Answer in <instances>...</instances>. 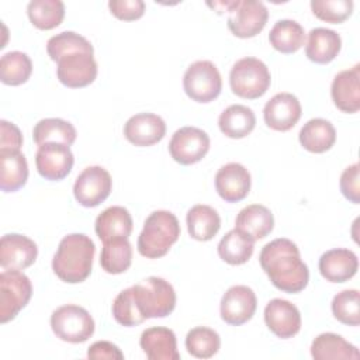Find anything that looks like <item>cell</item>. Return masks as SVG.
Here are the masks:
<instances>
[{
    "mask_svg": "<svg viewBox=\"0 0 360 360\" xmlns=\"http://www.w3.org/2000/svg\"><path fill=\"white\" fill-rule=\"evenodd\" d=\"M259 262L271 284L280 291L295 294L302 291L309 281V270L301 260L298 246L287 238L266 243Z\"/></svg>",
    "mask_w": 360,
    "mask_h": 360,
    "instance_id": "1",
    "label": "cell"
},
{
    "mask_svg": "<svg viewBox=\"0 0 360 360\" xmlns=\"http://www.w3.org/2000/svg\"><path fill=\"white\" fill-rule=\"evenodd\" d=\"M94 253V242L87 235L69 233L59 242L52 259V270L65 283H83L91 273Z\"/></svg>",
    "mask_w": 360,
    "mask_h": 360,
    "instance_id": "2",
    "label": "cell"
},
{
    "mask_svg": "<svg viewBox=\"0 0 360 360\" xmlns=\"http://www.w3.org/2000/svg\"><path fill=\"white\" fill-rule=\"evenodd\" d=\"M180 236L177 217L166 210L149 214L138 236V252L146 259L163 257Z\"/></svg>",
    "mask_w": 360,
    "mask_h": 360,
    "instance_id": "3",
    "label": "cell"
},
{
    "mask_svg": "<svg viewBox=\"0 0 360 360\" xmlns=\"http://www.w3.org/2000/svg\"><path fill=\"white\" fill-rule=\"evenodd\" d=\"M128 292L136 314L143 322L150 318H165L176 307L174 288L162 277L150 276L128 287Z\"/></svg>",
    "mask_w": 360,
    "mask_h": 360,
    "instance_id": "4",
    "label": "cell"
},
{
    "mask_svg": "<svg viewBox=\"0 0 360 360\" xmlns=\"http://www.w3.org/2000/svg\"><path fill=\"white\" fill-rule=\"evenodd\" d=\"M271 75L264 62L246 56L236 60L229 72V86L233 94L255 100L262 97L270 87Z\"/></svg>",
    "mask_w": 360,
    "mask_h": 360,
    "instance_id": "5",
    "label": "cell"
},
{
    "mask_svg": "<svg viewBox=\"0 0 360 360\" xmlns=\"http://www.w3.org/2000/svg\"><path fill=\"white\" fill-rule=\"evenodd\" d=\"M51 328L56 338L63 342L83 343L93 336L96 325L86 308L66 304L52 312Z\"/></svg>",
    "mask_w": 360,
    "mask_h": 360,
    "instance_id": "6",
    "label": "cell"
},
{
    "mask_svg": "<svg viewBox=\"0 0 360 360\" xmlns=\"http://www.w3.org/2000/svg\"><path fill=\"white\" fill-rule=\"evenodd\" d=\"M183 89L191 100L210 103L222 90L221 73L211 60H195L184 72Z\"/></svg>",
    "mask_w": 360,
    "mask_h": 360,
    "instance_id": "7",
    "label": "cell"
},
{
    "mask_svg": "<svg viewBox=\"0 0 360 360\" xmlns=\"http://www.w3.org/2000/svg\"><path fill=\"white\" fill-rule=\"evenodd\" d=\"M32 295L31 280L21 270L0 273V322L13 321Z\"/></svg>",
    "mask_w": 360,
    "mask_h": 360,
    "instance_id": "8",
    "label": "cell"
},
{
    "mask_svg": "<svg viewBox=\"0 0 360 360\" xmlns=\"http://www.w3.org/2000/svg\"><path fill=\"white\" fill-rule=\"evenodd\" d=\"M228 13L226 25L238 38L256 37L264 28L269 18L267 7L257 0H235L233 7Z\"/></svg>",
    "mask_w": 360,
    "mask_h": 360,
    "instance_id": "9",
    "label": "cell"
},
{
    "mask_svg": "<svg viewBox=\"0 0 360 360\" xmlns=\"http://www.w3.org/2000/svg\"><path fill=\"white\" fill-rule=\"evenodd\" d=\"M111 188L112 179L110 173L101 166H89L76 177L73 195L80 205L93 208L107 200Z\"/></svg>",
    "mask_w": 360,
    "mask_h": 360,
    "instance_id": "10",
    "label": "cell"
},
{
    "mask_svg": "<svg viewBox=\"0 0 360 360\" xmlns=\"http://www.w3.org/2000/svg\"><path fill=\"white\" fill-rule=\"evenodd\" d=\"M210 150V136L197 127H183L177 129L169 142V152L173 160L180 165H194Z\"/></svg>",
    "mask_w": 360,
    "mask_h": 360,
    "instance_id": "11",
    "label": "cell"
},
{
    "mask_svg": "<svg viewBox=\"0 0 360 360\" xmlns=\"http://www.w3.org/2000/svg\"><path fill=\"white\" fill-rule=\"evenodd\" d=\"M56 76L66 87H86L97 77V62L89 52L68 53L56 62Z\"/></svg>",
    "mask_w": 360,
    "mask_h": 360,
    "instance_id": "12",
    "label": "cell"
},
{
    "mask_svg": "<svg viewBox=\"0 0 360 360\" xmlns=\"http://www.w3.org/2000/svg\"><path fill=\"white\" fill-rule=\"evenodd\" d=\"M257 308L255 291L248 285H232L221 298L219 312L225 323L239 326L250 321Z\"/></svg>",
    "mask_w": 360,
    "mask_h": 360,
    "instance_id": "13",
    "label": "cell"
},
{
    "mask_svg": "<svg viewBox=\"0 0 360 360\" xmlns=\"http://www.w3.org/2000/svg\"><path fill=\"white\" fill-rule=\"evenodd\" d=\"M75 163L73 153L68 145L49 142L38 146L35 153V165L38 173L51 181L65 179Z\"/></svg>",
    "mask_w": 360,
    "mask_h": 360,
    "instance_id": "14",
    "label": "cell"
},
{
    "mask_svg": "<svg viewBox=\"0 0 360 360\" xmlns=\"http://www.w3.org/2000/svg\"><path fill=\"white\" fill-rule=\"evenodd\" d=\"M38 256L37 243L21 233H6L0 240V266L3 270H24Z\"/></svg>",
    "mask_w": 360,
    "mask_h": 360,
    "instance_id": "15",
    "label": "cell"
},
{
    "mask_svg": "<svg viewBox=\"0 0 360 360\" xmlns=\"http://www.w3.org/2000/svg\"><path fill=\"white\" fill-rule=\"evenodd\" d=\"M300 100L291 93L274 94L263 108V118L269 128L280 132L290 131L301 118Z\"/></svg>",
    "mask_w": 360,
    "mask_h": 360,
    "instance_id": "16",
    "label": "cell"
},
{
    "mask_svg": "<svg viewBox=\"0 0 360 360\" xmlns=\"http://www.w3.org/2000/svg\"><path fill=\"white\" fill-rule=\"evenodd\" d=\"M252 177L249 170L236 162L221 166L215 174V190L226 202H238L250 191Z\"/></svg>",
    "mask_w": 360,
    "mask_h": 360,
    "instance_id": "17",
    "label": "cell"
},
{
    "mask_svg": "<svg viewBox=\"0 0 360 360\" xmlns=\"http://www.w3.org/2000/svg\"><path fill=\"white\" fill-rule=\"evenodd\" d=\"M264 322L277 338L290 339L301 329V314L292 302L273 298L264 308Z\"/></svg>",
    "mask_w": 360,
    "mask_h": 360,
    "instance_id": "18",
    "label": "cell"
},
{
    "mask_svg": "<svg viewBox=\"0 0 360 360\" xmlns=\"http://www.w3.org/2000/svg\"><path fill=\"white\" fill-rule=\"evenodd\" d=\"M166 135V122L153 112H139L128 118L124 125V136L135 146H152Z\"/></svg>",
    "mask_w": 360,
    "mask_h": 360,
    "instance_id": "19",
    "label": "cell"
},
{
    "mask_svg": "<svg viewBox=\"0 0 360 360\" xmlns=\"http://www.w3.org/2000/svg\"><path fill=\"white\" fill-rule=\"evenodd\" d=\"M332 101L338 110L353 114L360 110V65L339 72L330 86Z\"/></svg>",
    "mask_w": 360,
    "mask_h": 360,
    "instance_id": "20",
    "label": "cell"
},
{
    "mask_svg": "<svg viewBox=\"0 0 360 360\" xmlns=\"http://www.w3.org/2000/svg\"><path fill=\"white\" fill-rule=\"evenodd\" d=\"M319 273L330 283H345L350 280L359 269V259L350 249L335 248L326 250L319 257Z\"/></svg>",
    "mask_w": 360,
    "mask_h": 360,
    "instance_id": "21",
    "label": "cell"
},
{
    "mask_svg": "<svg viewBox=\"0 0 360 360\" xmlns=\"http://www.w3.org/2000/svg\"><path fill=\"white\" fill-rule=\"evenodd\" d=\"M139 346L149 360H179L177 339L172 329L152 326L145 329L139 338Z\"/></svg>",
    "mask_w": 360,
    "mask_h": 360,
    "instance_id": "22",
    "label": "cell"
},
{
    "mask_svg": "<svg viewBox=\"0 0 360 360\" xmlns=\"http://www.w3.org/2000/svg\"><path fill=\"white\" fill-rule=\"evenodd\" d=\"M340 48L342 38L333 30L316 27L308 32L305 55L314 63L326 65L332 62L339 55Z\"/></svg>",
    "mask_w": 360,
    "mask_h": 360,
    "instance_id": "23",
    "label": "cell"
},
{
    "mask_svg": "<svg viewBox=\"0 0 360 360\" xmlns=\"http://www.w3.org/2000/svg\"><path fill=\"white\" fill-rule=\"evenodd\" d=\"M274 226L271 211L262 204H250L239 211L235 219V229L249 236L255 242L266 238Z\"/></svg>",
    "mask_w": 360,
    "mask_h": 360,
    "instance_id": "24",
    "label": "cell"
},
{
    "mask_svg": "<svg viewBox=\"0 0 360 360\" xmlns=\"http://www.w3.org/2000/svg\"><path fill=\"white\" fill-rule=\"evenodd\" d=\"M132 228V217L129 211L121 205L105 208L101 214H98L94 222V231L103 242L117 238H128Z\"/></svg>",
    "mask_w": 360,
    "mask_h": 360,
    "instance_id": "25",
    "label": "cell"
},
{
    "mask_svg": "<svg viewBox=\"0 0 360 360\" xmlns=\"http://www.w3.org/2000/svg\"><path fill=\"white\" fill-rule=\"evenodd\" d=\"M298 139L301 146L312 153H323L336 142V129L330 121L312 118L300 129Z\"/></svg>",
    "mask_w": 360,
    "mask_h": 360,
    "instance_id": "26",
    "label": "cell"
},
{
    "mask_svg": "<svg viewBox=\"0 0 360 360\" xmlns=\"http://www.w3.org/2000/svg\"><path fill=\"white\" fill-rule=\"evenodd\" d=\"M311 356L315 360H350L359 359L360 352L340 335L325 332L312 340Z\"/></svg>",
    "mask_w": 360,
    "mask_h": 360,
    "instance_id": "27",
    "label": "cell"
},
{
    "mask_svg": "<svg viewBox=\"0 0 360 360\" xmlns=\"http://www.w3.org/2000/svg\"><path fill=\"white\" fill-rule=\"evenodd\" d=\"M28 179V163L21 152L0 150V188L14 193L25 186Z\"/></svg>",
    "mask_w": 360,
    "mask_h": 360,
    "instance_id": "28",
    "label": "cell"
},
{
    "mask_svg": "<svg viewBox=\"0 0 360 360\" xmlns=\"http://www.w3.org/2000/svg\"><path fill=\"white\" fill-rule=\"evenodd\" d=\"M188 235L200 242L211 240L221 228V217L210 205L197 204L187 211L186 215Z\"/></svg>",
    "mask_w": 360,
    "mask_h": 360,
    "instance_id": "29",
    "label": "cell"
},
{
    "mask_svg": "<svg viewBox=\"0 0 360 360\" xmlns=\"http://www.w3.org/2000/svg\"><path fill=\"white\" fill-rule=\"evenodd\" d=\"M256 125V115L252 108L242 104H232L226 107L219 118L218 127L221 132L232 139L248 136Z\"/></svg>",
    "mask_w": 360,
    "mask_h": 360,
    "instance_id": "30",
    "label": "cell"
},
{
    "mask_svg": "<svg viewBox=\"0 0 360 360\" xmlns=\"http://www.w3.org/2000/svg\"><path fill=\"white\" fill-rule=\"evenodd\" d=\"M132 246L128 238H117L103 242L100 264L108 274H121L131 267Z\"/></svg>",
    "mask_w": 360,
    "mask_h": 360,
    "instance_id": "31",
    "label": "cell"
},
{
    "mask_svg": "<svg viewBox=\"0 0 360 360\" xmlns=\"http://www.w3.org/2000/svg\"><path fill=\"white\" fill-rule=\"evenodd\" d=\"M269 42L281 53H294L304 45L305 31L294 20H278L269 32Z\"/></svg>",
    "mask_w": 360,
    "mask_h": 360,
    "instance_id": "32",
    "label": "cell"
},
{
    "mask_svg": "<svg viewBox=\"0 0 360 360\" xmlns=\"http://www.w3.org/2000/svg\"><path fill=\"white\" fill-rule=\"evenodd\" d=\"M255 249V240L249 236L243 235L238 229H231L226 232L218 243V255L219 257L232 266H239L246 263Z\"/></svg>",
    "mask_w": 360,
    "mask_h": 360,
    "instance_id": "33",
    "label": "cell"
},
{
    "mask_svg": "<svg viewBox=\"0 0 360 360\" xmlns=\"http://www.w3.org/2000/svg\"><path fill=\"white\" fill-rule=\"evenodd\" d=\"M76 128L69 121L62 118L39 120L32 129V138L38 146L49 142L70 146L76 141Z\"/></svg>",
    "mask_w": 360,
    "mask_h": 360,
    "instance_id": "34",
    "label": "cell"
},
{
    "mask_svg": "<svg viewBox=\"0 0 360 360\" xmlns=\"http://www.w3.org/2000/svg\"><path fill=\"white\" fill-rule=\"evenodd\" d=\"M32 73V62L25 52L11 51L0 59V80L8 86L25 83Z\"/></svg>",
    "mask_w": 360,
    "mask_h": 360,
    "instance_id": "35",
    "label": "cell"
},
{
    "mask_svg": "<svg viewBox=\"0 0 360 360\" xmlns=\"http://www.w3.org/2000/svg\"><path fill=\"white\" fill-rule=\"evenodd\" d=\"M27 14L34 27L52 30L65 17V4L60 0H32L27 6Z\"/></svg>",
    "mask_w": 360,
    "mask_h": 360,
    "instance_id": "36",
    "label": "cell"
},
{
    "mask_svg": "<svg viewBox=\"0 0 360 360\" xmlns=\"http://www.w3.org/2000/svg\"><path fill=\"white\" fill-rule=\"evenodd\" d=\"M221 338L218 332L207 326H195L186 335V349L197 359H210L218 353Z\"/></svg>",
    "mask_w": 360,
    "mask_h": 360,
    "instance_id": "37",
    "label": "cell"
},
{
    "mask_svg": "<svg viewBox=\"0 0 360 360\" xmlns=\"http://www.w3.org/2000/svg\"><path fill=\"white\" fill-rule=\"evenodd\" d=\"M46 52L53 62H58L62 56L72 52H89L93 53V45L84 37L73 31H63L51 37L46 42Z\"/></svg>",
    "mask_w": 360,
    "mask_h": 360,
    "instance_id": "38",
    "label": "cell"
},
{
    "mask_svg": "<svg viewBox=\"0 0 360 360\" xmlns=\"http://www.w3.org/2000/svg\"><path fill=\"white\" fill-rule=\"evenodd\" d=\"M332 314L343 325L357 326L360 323V294L357 290H343L332 300Z\"/></svg>",
    "mask_w": 360,
    "mask_h": 360,
    "instance_id": "39",
    "label": "cell"
},
{
    "mask_svg": "<svg viewBox=\"0 0 360 360\" xmlns=\"http://www.w3.org/2000/svg\"><path fill=\"white\" fill-rule=\"evenodd\" d=\"M311 10L314 15L322 21L340 24L353 13L352 0H312Z\"/></svg>",
    "mask_w": 360,
    "mask_h": 360,
    "instance_id": "40",
    "label": "cell"
},
{
    "mask_svg": "<svg viewBox=\"0 0 360 360\" xmlns=\"http://www.w3.org/2000/svg\"><path fill=\"white\" fill-rule=\"evenodd\" d=\"M339 187L346 200L353 204L360 202V173L359 163H353L347 166L340 176Z\"/></svg>",
    "mask_w": 360,
    "mask_h": 360,
    "instance_id": "41",
    "label": "cell"
},
{
    "mask_svg": "<svg viewBox=\"0 0 360 360\" xmlns=\"http://www.w3.org/2000/svg\"><path fill=\"white\" fill-rule=\"evenodd\" d=\"M108 8L118 20L134 21L143 15L145 3L142 0H110Z\"/></svg>",
    "mask_w": 360,
    "mask_h": 360,
    "instance_id": "42",
    "label": "cell"
},
{
    "mask_svg": "<svg viewBox=\"0 0 360 360\" xmlns=\"http://www.w3.org/2000/svg\"><path fill=\"white\" fill-rule=\"evenodd\" d=\"M0 131H1L0 150L20 152V149L22 146V134H21L20 128L13 122L1 120L0 121Z\"/></svg>",
    "mask_w": 360,
    "mask_h": 360,
    "instance_id": "43",
    "label": "cell"
},
{
    "mask_svg": "<svg viewBox=\"0 0 360 360\" xmlns=\"http://www.w3.org/2000/svg\"><path fill=\"white\" fill-rule=\"evenodd\" d=\"M87 357L93 360H122L124 353L117 345L108 340H97L93 345H90L87 350Z\"/></svg>",
    "mask_w": 360,
    "mask_h": 360,
    "instance_id": "44",
    "label": "cell"
}]
</instances>
